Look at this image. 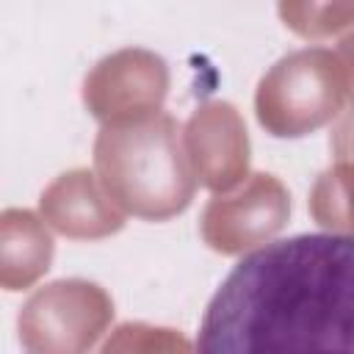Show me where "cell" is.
I'll list each match as a JSON object with an SVG mask.
<instances>
[{"instance_id": "cell-1", "label": "cell", "mask_w": 354, "mask_h": 354, "mask_svg": "<svg viewBox=\"0 0 354 354\" xmlns=\"http://www.w3.org/2000/svg\"><path fill=\"white\" fill-rule=\"evenodd\" d=\"M199 351H354V235L304 232L241 257L213 293Z\"/></svg>"}]
</instances>
